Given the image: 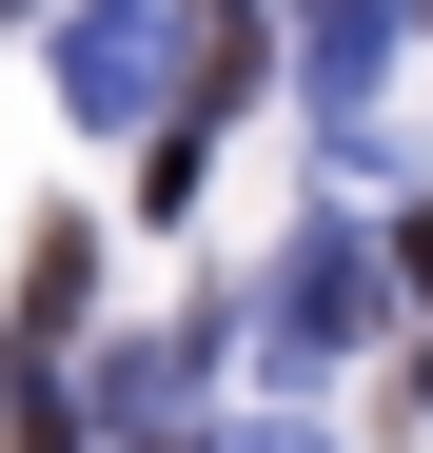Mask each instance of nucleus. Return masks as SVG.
I'll return each instance as SVG.
<instances>
[{
	"instance_id": "1",
	"label": "nucleus",
	"mask_w": 433,
	"mask_h": 453,
	"mask_svg": "<svg viewBox=\"0 0 433 453\" xmlns=\"http://www.w3.org/2000/svg\"><path fill=\"white\" fill-rule=\"evenodd\" d=\"M178 20H197V0H80V20H59V99L158 138L178 119Z\"/></svg>"
},
{
	"instance_id": "2",
	"label": "nucleus",
	"mask_w": 433,
	"mask_h": 453,
	"mask_svg": "<svg viewBox=\"0 0 433 453\" xmlns=\"http://www.w3.org/2000/svg\"><path fill=\"white\" fill-rule=\"evenodd\" d=\"M256 335L296 355V374H315V355H354V335H375V237H354V217H315V237L276 257V296H256Z\"/></svg>"
},
{
	"instance_id": "3",
	"label": "nucleus",
	"mask_w": 433,
	"mask_h": 453,
	"mask_svg": "<svg viewBox=\"0 0 433 453\" xmlns=\"http://www.w3.org/2000/svg\"><path fill=\"white\" fill-rule=\"evenodd\" d=\"M414 0H296V40H315V99H335V158H375V59H394Z\"/></svg>"
},
{
	"instance_id": "4",
	"label": "nucleus",
	"mask_w": 433,
	"mask_h": 453,
	"mask_svg": "<svg viewBox=\"0 0 433 453\" xmlns=\"http://www.w3.org/2000/svg\"><path fill=\"white\" fill-rule=\"evenodd\" d=\"M237 99H256V0H197V20H178V119H158V138H216Z\"/></svg>"
},
{
	"instance_id": "5",
	"label": "nucleus",
	"mask_w": 433,
	"mask_h": 453,
	"mask_svg": "<svg viewBox=\"0 0 433 453\" xmlns=\"http://www.w3.org/2000/svg\"><path fill=\"white\" fill-rule=\"evenodd\" d=\"M80 296H99V237H80V217H40V237H20V355L80 335Z\"/></svg>"
},
{
	"instance_id": "6",
	"label": "nucleus",
	"mask_w": 433,
	"mask_h": 453,
	"mask_svg": "<svg viewBox=\"0 0 433 453\" xmlns=\"http://www.w3.org/2000/svg\"><path fill=\"white\" fill-rule=\"evenodd\" d=\"M0 453H80V414H59V355L0 374Z\"/></svg>"
},
{
	"instance_id": "7",
	"label": "nucleus",
	"mask_w": 433,
	"mask_h": 453,
	"mask_svg": "<svg viewBox=\"0 0 433 453\" xmlns=\"http://www.w3.org/2000/svg\"><path fill=\"white\" fill-rule=\"evenodd\" d=\"M394 276H414V296H433V197H414V237H394Z\"/></svg>"
},
{
	"instance_id": "8",
	"label": "nucleus",
	"mask_w": 433,
	"mask_h": 453,
	"mask_svg": "<svg viewBox=\"0 0 433 453\" xmlns=\"http://www.w3.org/2000/svg\"><path fill=\"white\" fill-rule=\"evenodd\" d=\"M237 453H315V434H237Z\"/></svg>"
},
{
	"instance_id": "9",
	"label": "nucleus",
	"mask_w": 433,
	"mask_h": 453,
	"mask_svg": "<svg viewBox=\"0 0 433 453\" xmlns=\"http://www.w3.org/2000/svg\"><path fill=\"white\" fill-rule=\"evenodd\" d=\"M0 20H40V0H0Z\"/></svg>"
},
{
	"instance_id": "10",
	"label": "nucleus",
	"mask_w": 433,
	"mask_h": 453,
	"mask_svg": "<svg viewBox=\"0 0 433 453\" xmlns=\"http://www.w3.org/2000/svg\"><path fill=\"white\" fill-rule=\"evenodd\" d=\"M414 395H433V355H414Z\"/></svg>"
},
{
	"instance_id": "11",
	"label": "nucleus",
	"mask_w": 433,
	"mask_h": 453,
	"mask_svg": "<svg viewBox=\"0 0 433 453\" xmlns=\"http://www.w3.org/2000/svg\"><path fill=\"white\" fill-rule=\"evenodd\" d=\"M414 20H433V0H414Z\"/></svg>"
}]
</instances>
